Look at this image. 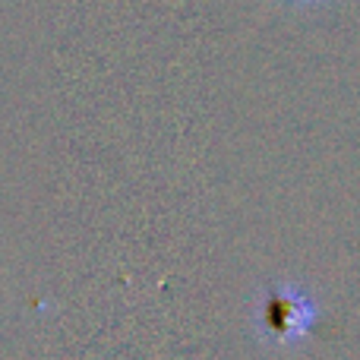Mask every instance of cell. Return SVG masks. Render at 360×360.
Instances as JSON below:
<instances>
[{"instance_id":"1","label":"cell","mask_w":360,"mask_h":360,"mask_svg":"<svg viewBox=\"0 0 360 360\" xmlns=\"http://www.w3.org/2000/svg\"><path fill=\"white\" fill-rule=\"evenodd\" d=\"M319 319V307L310 291L294 285H275L256 304V332L266 345L291 348L310 338Z\"/></svg>"},{"instance_id":"2","label":"cell","mask_w":360,"mask_h":360,"mask_svg":"<svg viewBox=\"0 0 360 360\" xmlns=\"http://www.w3.org/2000/svg\"><path fill=\"white\" fill-rule=\"evenodd\" d=\"M294 4H323V0H294Z\"/></svg>"}]
</instances>
